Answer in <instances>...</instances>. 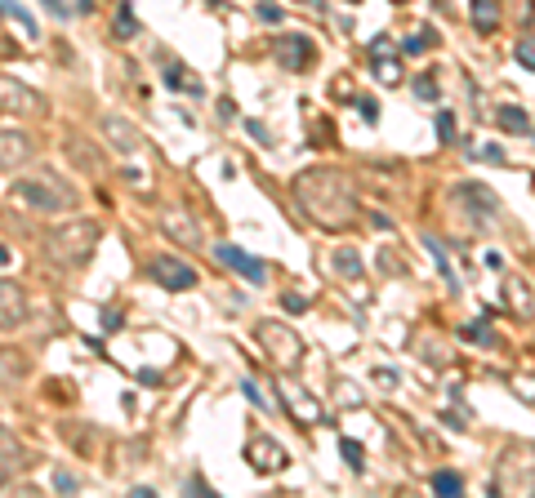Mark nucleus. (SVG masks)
Masks as SVG:
<instances>
[{
	"instance_id": "nucleus-1",
	"label": "nucleus",
	"mask_w": 535,
	"mask_h": 498,
	"mask_svg": "<svg viewBox=\"0 0 535 498\" xmlns=\"http://www.w3.org/2000/svg\"><path fill=\"white\" fill-rule=\"evenodd\" d=\"M295 196H299V209L326 227V232H339L357 218V192L348 183V174L339 170H308L295 178Z\"/></svg>"
},
{
	"instance_id": "nucleus-2",
	"label": "nucleus",
	"mask_w": 535,
	"mask_h": 498,
	"mask_svg": "<svg viewBox=\"0 0 535 498\" xmlns=\"http://www.w3.org/2000/svg\"><path fill=\"white\" fill-rule=\"evenodd\" d=\"M10 201H19L23 209L32 214H63V209H76V192L54 178V170H41V174H28L19 183H10Z\"/></svg>"
},
{
	"instance_id": "nucleus-3",
	"label": "nucleus",
	"mask_w": 535,
	"mask_h": 498,
	"mask_svg": "<svg viewBox=\"0 0 535 498\" xmlns=\"http://www.w3.org/2000/svg\"><path fill=\"white\" fill-rule=\"evenodd\" d=\"M99 245V223L94 218H76V223H63L45 236V258L59 263V267H81Z\"/></svg>"
},
{
	"instance_id": "nucleus-4",
	"label": "nucleus",
	"mask_w": 535,
	"mask_h": 498,
	"mask_svg": "<svg viewBox=\"0 0 535 498\" xmlns=\"http://www.w3.org/2000/svg\"><path fill=\"white\" fill-rule=\"evenodd\" d=\"M254 338H259L268 365H273L277 374H295V369L304 365V352H308V347H304V338H299L286 320H259Z\"/></svg>"
},
{
	"instance_id": "nucleus-5",
	"label": "nucleus",
	"mask_w": 535,
	"mask_h": 498,
	"mask_svg": "<svg viewBox=\"0 0 535 498\" xmlns=\"http://www.w3.org/2000/svg\"><path fill=\"white\" fill-rule=\"evenodd\" d=\"M273 59L286 72H308V63L317 59V45L304 32H282V36H273Z\"/></svg>"
},
{
	"instance_id": "nucleus-6",
	"label": "nucleus",
	"mask_w": 535,
	"mask_h": 498,
	"mask_svg": "<svg viewBox=\"0 0 535 498\" xmlns=\"http://www.w3.org/2000/svg\"><path fill=\"white\" fill-rule=\"evenodd\" d=\"M245 458H250V467L263 471V476H277V471L291 467V454H286L273 436H263V431H254V436L245 440Z\"/></svg>"
},
{
	"instance_id": "nucleus-7",
	"label": "nucleus",
	"mask_w": 535,
	"mask_h": 498,
	"mask_svg": "<svg viewBox=\"0 0 535 498\" xmlns=\"http://www.w3.org/2000/svg\"><path fill=\"white\" fill-rule=\"evenodd\" d=\"M148 272H152V281H156L161 289H170V294H183V289L196 285V272H192L183 258H174V254H156V258L148 263Z\"/></svg>"
},
{
	"instance_id": "nucleus-8",
	"label": "nucleus",
	"mask_w": 535,
	"mask_h": 498,
	"mask_svg": "<svg viewBox=\"0 0 535 498\" xmlns=\"http://www.w3.org/2000/svg\"><path fill=\"white\" fill-rule=\"evenodd\" d=\"M214 258H219L223 267H232L241 281L268 285V263H263V258H254V254H245V249H236V245H214Z\"/></svg>"
},
{
	"instance_id": "nucleus-9",
	"label": "nucleus",
	"mask_w": 535,
	"mask_h": 498,
	"mask_svg": "<svg viewBox=\"0 0 535 498\" xmlns=\"http://www.w3.org/2000/svg\"><path fill=\"white\" fill-rule=\"evenodd\" d=\"M161 232H165L174 245H201V223H196L188 209H179V205H165V209H161Z\"/></svg>"
},
{
	"instance_id": "nucleus-10",
	"label": "nucleus",
	"mask_w": 535,
	"mask_h": 498,
	"mask_svg": "<svg viewBox=\"0 0 535 498\" xmlns=\"http://www.w3.org/2000/svg\"><path fill=\"white\" fill-rule=\"evenodd\" d=\"M371 63H375V76H379V85H402V63H397V54H393V41L388 36H375V45H371Z\"/></svg>"
},
{
	"instance_id": "nucleus-11",
	"label": "nucleus",
	"mask_w": 535,
	"mask_h": 498,
	"mask_svg": "<svg viewBox=\"0 0 535 498\" xmlns=\"http://www.w3.org/2000/svg\"><path fill=\"white\" fill-rule=\"evenodd\" d=\"M32 156V138L23 134V130H5L0 134V165H5V174H19V165Z\"/></svg>"
},
{
	"instance_id": "nucleus-12",
	"label": "nucleus",
	"mask_w": 535,
	"mask_h": 498,
	"mask_svg": "<svg viewBox=\"0 0 535 498\" xmlns=\"http://www.w3.org/2000/svg\"><path fill=\"white\" fill-rule=\"evenodd\" d=\"M23 320H28V298H23V289H19L14 281H0V325L14 329V325H23Z\"/></svg>"
},
{
	"instance_id": "nucleus-13",
	"label": "nucleus",
	"mask_w": 535,
	"mask_h": 498,
	"mask_svg": "<svg viewBox=\"0 0 535 498\" xmlns=\"http://www.w3.org/2000/svg\"><path fill=\"white\" fill-rule=\"evenodd\" d=\"M103 134H108V143H112V152H121V156H134V152L143 147V138H139V130H134L130 121H121V116H103Z\"/></svg>"
},
{
	"instance_id": "nucleus-14",
	"label": "nucleus",
	"mask_w": 535,
	"mask_h": 498,
	"mask_svg": "<svg viewBox=\"0 0 535 498\" xmlns=\"http://www.w3.org/2000/svg\"><path fill=\"white\" fill-rule=\"evenodd\" d=\"M282 400H286V409L299 418V427H304V423H322V418H326V414H322V405H317L308 391H299L295 383H282Z\"/></svg>"
},
{
	"instance_id": "nucleus-15",
	"label": "nucleus",
	"mask_w": 535,
	"mask_h": 498,
	"mask_svg": "<svg viewBox=\"0 0 535 498\" xmlns=\"http://www.w3.org/2000/svg\"><path fill=\"white\" fill-rule=\"evenodd\" d=\"M331 267H335L344 281H366V263H362V254H357L353 245H339V249L331 254Z\"/></svg>"
},
{
	"instance_id": "nucleus-16",
	"label": "nucleus",
	"mask_w": 535,
	"mask_h": 498,
	"mask_svg": "<svg viewBox=\"0 0 535 498\" xmlns=\"http://www.w3.org/2000/svg\"><path fill=\"white\" fill-rule=\"evenodd\" d=\"M0 90H5V107H19V112H36V107H41V103H36V94H32L28 85H19L14 76L0 81Z\"/></svg>"
},
{
	"instance_id": "nucleus-17",
	"label": "nucleus",
	"mask_w": 535,
	"mask_h": 498,
	"mask_svg": "<svg viewBox=\"0 0 535 498\" xmlns=\"http://www.w3.org/2000/svg\"><path fill=\"white\" fill-rule=\"evenodd\" d=\"M473 23H477L482 36H491L499 28V5H495V0H473Z\"/></svg>"
},
{
	"instance_id": "nucleus-18",
	"label": "nucleus",
	"mask_w": 535,
	"mask_h": 498,
	"mask_svg": "<svg viewBox=\"0 0 535 498\" xmlns=\"http://www.w3.org/2000/svg\"><path fill=\"white\" fill-rule=\"evenodd\" d=\"M495 121H499V130H504V134H526V130H531L526 112H522V107H513V103H504V107L495 112Z\"/></svg>"
},
{
	"instance_id": "nucleus-19",
	"label": "nucleus",
	"mask_w": 535,
	"mask_h": 498,
	"mask_svg": "<svg viewBox=\"0 0 535 498\" xmlns=\"http://www.w3.org/2000/svg\"><path fill=\"white\" fill-rule=\"evenodd\" d=\"M165 85H170V90H188L192 99H201V81H196V76H183V67H179V63H170V67H165Z\"/></svg>"
},
{
	"instance_id": "nucleus-20",
	"label": "nucleus",
	"mask_w": 535,
	"mask_h": 498,
	"mask_svg": "<svg viewBox=\"0 0 535 498\" xmlns=\"http://www.w3.org/2000/svg\"><path fill=\"white\" fill-rule=\"evenodd\" d=\"M459 196H468L473 205H482V209H486V218H495V209H499V201H495L486 187H477V183H464V187H459Z\"/></svg>"
},
{
	"instance_id": "nucleus-21",
	"label": "nucleus",
	"mask_w": 535,
	"mask_h": 498,
	"mask_svg": "<svg viewBox=\"0 0 535 498\" xmlns=\"http://www.w3.org/2000/svg\"><path fill=\"white\" fill-rule=\"evenodd\" d=\"M504 294H508V303L517 307V316H531V312H535V307H531V289H526V281H508Z\"/></svg>"
},
{
	"instance_id": "nucleus-22",
	"label": "nucleus",
	"mask_w": 535,
	"mask_h": 498,
	"mask_svg": "<svg viewBox=\"0 0 535 498\" xmlns=\"http://www.w3.org/2000/svg\"><path fill=\"white\" fill-rule=\"evenodd\" d=\"M437 494H446V498H455V494H464V476L459 471H433V480H428Z\"/></svg>"
},
{
	"instance_id": "nucleus-23",
	"label": "nucleus",
	"mask_w": 535,
	"mask_h": 498,
	"mask_svg": "<svg viewBox=\"0 0 535 498\" xmlns=\"http://www.w3.org/2000/svg\"><path fill=\"white\" fill-rule=\"evenodd\" d=\"M339 454H344V462H348V467H353L357 476L366 471V449H362L357 440H348V436H344V440H339Z\"/></svg>"
},
{
	"instance_id": "nucleus-24",
	"label": "nucleus",
	"mask_w": 535,
	"mask_h": 498,
	"mask_svg": "<svg viewBox=\"0 0 535 498\" xmlns=\"http://www.w3.org/2000/svg\"><path fill=\"white\" fill-rule=\"evenodd\" d=\"M0 5H5V19H10V23H19V28H23L28 36H36V23H32V19H28L23 10H19V0H0Z\"/></svg>"
},
{
	"instance_id": "nucleus-25",
	"label": "nucleus",
	"mask_w": 535,
	"mask_h": 498,
	"mask_svg": "<svg viewBox=\"0 0 535 498\" xmlns=\"http://www.w3.org/2000/svg\"><path fill=\"white\" fill-rule=\"evenodd\" d=\"M433 45H437V32H433V28H424V32H419V36H411L402 50H406V54H424V50H433Z\"/></svg>"
},
{
	"instance_id": "nucleus-26",
	"label": "nucleus",
	"mask_w": 535,
	"mask_h": 498,
	"mask_svg": "<svg viewBox=\"0 0 535 498\" xmlns=\"http://www.w3.org/2000/svg\"><path fill=\"white\" fill-rule=\"evenodd\" d=\"M424 245H428V254L437 258V267L446 272V281H455V276H451V258H446V249H442V241H437V236H424Z\"/></svg>"
},
{
	"instance_id": "nucleus-27",
	"label": "nucleus",
	"mask_w": 535,
	"mask_h": 498,
	"mask_svg": "<svg viewBox=\"0 0 535 498\" xmlns=\"http://www.w3.org/2000/svg\"><path fill=\"white\" fill-rule=\"evenodd\" d=\"M116 36H121V41L139 36V23H134V14H130V10H121V14H116Z\"/></svg>"
},
{
	"instance_id": "nucleus-28",
	"label": "nucleus",
	"mask_w": 535,
	"mask_h": 498,
	"mask_svg": "<svg viewBox=\"0 0 535 498\" xmlns=\"http://www.w3.org/2000/svg\"><path fill=\"white\" fill-rule=\"evenodd\" d=\"M513 59L526 67V72H535V41H517V50H513Z\"/></svg>"
},
{
	"instance_id": "nucleus-29",
	"label": "nucleus",
	"mask_w": 535,
	"mask_h": 498,
	"mask_svg": "<svg viewBox=\"0 0 535 498\" xmlns=\"http://www.w3.org/2000/svg\"><path fill=\"white\" fill-rule=\"evenodd\" d=\"M415 94H419L424 103H437V81H433V76H415Z\"/></svg>"
},
{
	"instance_id": "nucleus-30",
	"label": "nucleus",
	"mask_w": 535,
	"mask_h": 498,
	"mask_svg": "<svg viewBox=\"0 0 535 498\" xmlns=\"http://www.w3.org/2000/svg\"><path fill=\"white\" fill-rule=\"evenodd\" d=\"M437 134H442V143H455V116L451 112H437Z\"/></svg>"
},
{
	"instance_id": "nucleus-31",
	"label": "nucleus",
	"mask_w": 535,
	"mask_h": 498,
	"mask_svg": "<svg viewBox=\"0 0 535 498\" xmlns=\"http://www.w3.org/2000/svg\"><path fill=\"white\" fill-rule=\"evenodd\" d=\"M259 19L263 23H282V10L273 5V0H259Z\"/></svg>"
},
{
	"instance_id": "nucleus-32",
	"label": "nucleus",
	"mask_w": 535,
	"mask_h": 498,
	"mask_svg": "<svg viewBox=\"0 0 535 498\" xmlns=\"http://www.w3.org/2000/svg\"><path fill=\"white\" fill-rule=\"evenodd\" d=\"M353 103H357L362 121H379V107H375V99H353Z\"/></svg>"
},
{
	"instance_id": "nucleus-33",
	"label": "nucleus",
	"mask_w": 535,
	"mask_h": 498,
	"mask_svg": "<svg viewBox=\"0 0 535 498\" xmlns=\"http://www.w3.org/2000/svg\"><path fill=\"white\" fill-rule=\"evenodd\" d=\"M241 391H245V400H250V405H259V409H263V405H268V400H263V391H259V387H254V383H250V378H245V383H241Z\"/></svg>"
},
{
	"instance_id": "nucleus-34",
	"label": "nucleus",
	"mask_w": 535,
	"mask_h": 498,
	"mask_svg": "<svg viewBox=\"0 0 535 498\" xmlns=\"http://www.w3.org/2000/svg\"><path fill=\"white\" fill-rule=\"evenodd\" d=\"M54 489L72 494V489H76V476H72V471H54Z\"/></svg>"
},
{
	"instance_id": "nucleus-35",
	"label": "nucleus",
	"mask_w": 535,
	"mask_h": 498,
	"mask_svg": "<svg viewBox=\"0 0 535 498\" xmlns=\"http://www.w3.org/2000/svg\"><path fill=\"white\" fill-rule=\"evenodd\" d=\"M473 156H477V161H504L499 147H473Z\"/></svg>"
},
{
	"instance_id": "nucleus-36",
	"label": "nucleus",
	"mask_w": 535,
	"mask_h": 498,
	"mask_svg": "<svg viewBox=\"0 0 535 498\" xmlns=\"http://www.w3.org/2000/svg\"><path fill=\"white\" fill-rule=\"evenodd\" d=\"M282 307H286V312H304V307H308V298H299V294H286V298H282Z\"/></svg>"
},
{
	"instance_id": "nucleus-37",
	"label": "nucleus",
	"mask_w": 535,
	"mask_h": 498,
	"mask_svg": "<svg viewBox=\"0 0 535 498\" xmlns=\"http://www.w3.org/2000/svg\"><path fill=\"white\" fill-rule=\"evenodd\" d=\"M375 383H384V387H393V383H397V369H388V365H379V369H375Z\"/></svg>"
},
{
	"instance_id": "nucleus-38",
	"label": "nucleus",
	"mask_w": 535,
	"mask_h": 498,
	"mask_svg": "<svg viewBox=\"0 0 535 498\" xmlns=\"http://www.w3.org/2000/svg\"><path fill=\"white\" fill-rule=\"evenodd\" d=\"M10 467H14V436L5 431V476H10Z\"/></svg>"
},
{
	"instance_id": "nucleus-39",
	"label": "nucleus",
	"mask_w": 535,
	"mask_h": 498,
	"mask_svg": "<svg viewBox=\"0 0 535 498\" xmlns=\"http://www.w3.org/2000/svg\"><path fill=\"white\" fill-rule=\"evenodd\" d=\"M188 485H192V494H201V498H214V489H210V485H205V480H196V476H192V480H188Z\"/></svg>"
},
{
	"instance_id": "nucleus-40",
	"label": "nucleus",
	"mask_w": 535,
	"mask_h": 498,
	"mask_svg": "<svg viewBox=\"0 0 535 498\" xmlns=\"http://www.w3.org/2000/svg\"><path fill=\"white\" fill-rule=\"evenodd\" d=\"M250 134H254V138H259V143H273V138H268V130H263V125H259V121H250Z\"/></svg>"
},
{
	"instance_id": "nucleus-41",
	"label": "nucleus",
	"mask_w": 535,
	"mask_h": 498,
	"mask_svg": "<svg viewBox=\"0 0 535 498\" xmlns=\"http://www.w3.org/2000/svg\"><path fill=\"white\" fill-rule=\"evenodd\" d=\"M219 116H223V121H232V116H236V107H232V99H223V103H219Z\"/></svg>"
},
{
	"instance_id": "nucleus-42",
	"label": "nucleus",
	"mask_w": 535,
	"mask_h": 498,
	"mask_svg": "<svg viewBox=\"0 0 535 498\" xmlns=\"http://www.w3.org/2000/svg\"><path fill=\"white\" fill-rule=\"evenodd\" d=\"M308 10H317V14H326V0H304Z\"/></svg>"
},
{
	"instance_id": "nucleus-43",
	"label": "nucleus",
	"mask_w": 535,
	"mask_h": 498,
	"mask_svg": "<svg viewBox=\"0 0 535 498\" xmlns=\"http://www.w3.org/2000/svg\"><path fill=\"white\" fill-rule=\"evenodd\" d=\"M45 5H50L54 14H68V5H63V0H45Z\"/></svg>"
},
{
	"instance_id": "nucleus-44",
	"label": "nucleus",
	"mask_w": 535,
	"mask_h": 498,
	"mask_svg": "<svg viewBox=\"0 0 535 498\" xmlns=\"http://www.w3.org/2000/svg\"><path fill=\"white\" fill-rule=\"evenodd\" d=\"M393 5H402V0H393Z\"/></svg>"
},
{
	"instance_id": "nucleus-45",
	"label": "nucleus",
	"mask_w": 535,
	"mask_h": 498,
	"mask_svg": "<svg viewBox=\"0 0 535 498\" xmlns=\"http://www.w3.org/2000/svg\"><path fill=\"white\" fill-rule=\"evenodd\" d=\"M348 5H357V0H348Z\"/></svg>"
}]
</instances>
